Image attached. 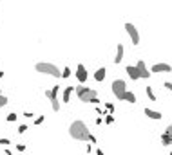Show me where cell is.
I'll return each mask as SVG.
<instances>
[{
  "label": "cell",
  "instance_id": "cell-27",
  "mask_svg": "<svg viewBox=\"0 0 172 155\" xmlns=\"http://www.w3.org/2000/svg\"><path fill=\"white\" fill-rule=\"evenodd\" d=\"M16 150H18V152H25V144H22V143L16 144Z\"/></svg>",
  "mask_w": 172,
  "mask_h": 155
},
{
  "label": "cell",
  "instance_id": "cell-33",
  "mask_svg": "<svg viewBox=\"0 0 172 155\" xmlns=\"http://www.w3.org/2000/svg\"><path fill=\"white\" fill-rule=\"evenodd\" d=\"M2 78H4V72H2V70H0V79H2Z\"/></svg>",
  "mask_w": 172,
  "mask_h": 155
},
{
  "label": "cell",
  "instance_id": "cell-19",
  "mask_svg": "<svg viewBox=\"0 0 172 155\" xmlns=\"http://www.w3.org/2000/svg\"><path fill=\"white\" fill-rule=\"evenodd\" d=\"M7 103H9V99H7V98H5V96L2 94V90H0V108H4V107H5Z\"/></svg>",
  "mask_w": 172,
  "mask_h": 155
},
{
  "label": "cell",
  "instance_id": "cell-25",
  "mask_svg": "<svg viewBox=\"0 0 172 155\" xmlns=\"http://www.w3.org/2000/svg\"><path fill=\"white\" fill-rule=\"evenodd\" d=\"M87 141H89L91 144H96V137H94L92 134H89V139H87Z\"/></svg>",
  "mask_w": 172,
  "mask_h": 155
},
{
  "label": "cell",
  "instance_id": "cell-20",
  "mask_svg": "<svg viewBox=\"0 0 172 155\" xmlns=\"http://www.w3.org/2000/svg\"><path fill=\"white\" fill-rule=\"evenodd\" d=\"M62 78H71V69H69V67H65V69L62 70Z\"/></svg>",
  "mask_w": 172,
  "mask_h": 155
},
{
  "label": "cell",
  "instance_id": "cell-14",
  "mask_svg": "<svg viewBox=\"0 0 172 155\" xmlns=\"http://www.w3.org/2000/svg\"><path fill=\"white\" fill-rule=\"evenodd\" d=\"M105 72H107L105 67H100V69L94 72V79H96V81H103V79H105Z\"/></svg>",
  "mask_w": 172,
  "mask_h": 155
},
{
  "label": "cell",
  "instance_id": "cell-9",
  "mask_svg": "<svg viewBox=\"0 0 172 155\" xmlns=\"http://www.w3.org/2000/svg\"><path fill=\"white\" fill-rule=\"evenodd\" d=\"M160 72H172V65L169 63H156L151 69V74H160Z\"/></svg>",
  "mask_w": 172,
  "mask_h": 155
},
{
  "label": "cell",
  "instance_id": "cell-6",
  "mask_svg": "<svg viewBox=\"0 0 172 155\" xmlns=\"http://www.w3.org/2000/svg\"><path fill=\"white\" fill-rule=\"evenodd\" d=\"M125 31H127V34L131 36L132 45H138V43H140V33H138V29H136L131 22H127V23H125Z\"/></svg>",
  "mask_w": 172,
  "mask_h": 155
},
{
  "label": "cell",
  "instance_id": "cell-31",
  "mask_svg": "<svg viewBox=\"0 0 172 155\" xmlns=\"http://www.w3.org/2000/svg\"><path fill=\"white\" fill-rule=\"evenodd\" d=\"M96 155H103V150H102V148H98V150H96Z\"/></svg>",
  "mask_w": 172,
  "mask_h": 155
},
{
  "label": "cell",
  "instance_id": "cell-4",
  "mask_svg": "<svg viewBox=\"0 0 172 155\" xmlns=\"http://www.w3.org/2000/svg\"><path fill=\"white\" fill-rule=\"evenodd\" d=\"M111 90H112V94L116 96V99L123 101V96H125V92H127V83H125L123 79H114L112 85H111Z\"/></svg>",
  "mask_w": 172,
  "mask_h": 155
},
{
  "label": "cell",
  "instance_id": "cell-8",
  "mask_svg": "<svg viewBox=\"0 0 172 155\" xmlns=\"http://www.w3.org/2000/svg\"><path fill=\"white\" fill-rule=\"evenodd\" d=\"M87 67L83 65V63H80L78 67H76V79L80 81V85H83L85 81H87Z\"/></svg>",
  "mask_w": 172,
  "mask_h": 155
},
{
  "label": "cell",
  "instance_id": "cell-22",
  "mask_svg": "<svg viewBox=\"0 0 172 155\" xmlns=\"http://www.w3.org/2000/svg\"><path fill=\"white\" fill-rule=\"evenodd\" d=\"M27 130H29V125H20L18 126V134H25Z\"/></svg>",
  "mask_w": 172,
  "mask_h": 155
},
{
  "label": "cell",
  "instance_id": "cell-13",
  "mask_svg": "<svg viewBox=\"0 0 172 155\" xmlns=\"http://www.w3.org/2000/svg\"><path fill=\"white\" fill-rule=\"evenodd\" d=\"M74 92V87H65L63 88V94H62V99H63V103H69L71 101V94Z\"/></svg>",
  "mask_w": 172,
  "mask_h": 155
},
{
  "label": "cell",
  "instance_id": "cell-10",
  "mask_svg": "<svg viewBox=\"0 0 172 155\" xmlns=\"http://www.w3.org/2000/svg\"><path fill=\"white\" fill-rule=\"evenodd\" d=\"M125 72L131 76V79H132V81L140 79V74H138V69H136V65H127V67H125Z\"/></svg>",
  "mask_w": 172,
  "mask_h": 155
},
{
  "label": "cell",
  "instance_id": "cell-34",
  "mask_svg": "<svg viewBox=\"0 0 172 155\" xmlns=\"http://www.w3.org/2000/svg\"><path fill=\"white\" fill-rule=\"evenodd\" d=\"M170 128H172V125H170Z\"/></svg>",
  "mask_w": 172,
  "mask_h": 155
},
{
  "label": "cell",
  "instance_id": "cell-18",
  "mask_svg": "<svg viewBox=\"0 0 172 155\" xmlns=\"http://www.w3.org/2000/svg\"><path fill=\"white\" fill-rule=\"evenodd\" d=\"M16 119H18L16 112H11V114H7V117H5V121H7V123H15Z\"/></svg>",
  "mask_w": 172,
  "mask_h": 155
},
{
  "label": "cell",
  "instance_id": "cell-1",
  "mask_svg": "<svg viewBox=\"0 0 172 155\" xmlns=\"http://www.w3.org/2000/svg\"><path fill=\"white\" fill-rule=\"evenodd\" d=\"M89 128L83 121H73L71 126H69V135L74 139V141H87L89 139Z\"/></svg>",
  "mask_w": 172,
  "mask_h": 155
},
{
  "label": "cell",
  "instance_id": "cell-23",
  "mask_svg": "<svg viewBox=\"0 0 172 155\" xmlns=\"http://www.w3.org/2000/svg\"><path fill=\"white\" fill-rule=\"evenodd\" d=\"M44 119H45V116H38V117L34 119V125H36V126H38V125H42V123H44Z\"/></svg>",
  "mask_w": 172,
  "mask_h": 155
},
{
  "label": "cell",
  "instance_id": "cell-21",
  "mask_svg": "<svg viewBox=\"0 0 172 155\" xmlns=\"http://www.w3.org/2000/svg\"><path fill=\"white\" fill-rule=\"evenodd\" d=\"M105 123H107V125H112V123H114V116H112V114H107V116H105Z\"/></svg>",
  "mask_w": 172,
  "mask_h": 155
},
{
  "label": "cell",
  "instance_id": "cell-2",
  "mask_svg": "<svg viewBox=\"0 0 172 155\" xmlns=\"http://www.w3.org/2000/svg\"><path fill=\"white\" fill-rule=\"evenodd\" d=\"M74 92H76V96H78V99H80L82 103H91L94 98H98V92H96L94 88L85 87V85H78V87H74Z\"/></svg>",
  "mask_w": 172,
  "mask_h": 155
},
{
  "label": "cell",
  "instance_id": "cell-12",
  "mask_svg": "<svg viewBox=\"0 0 172 155\" xmlns=\"http://www.w3.org/2000/svg\"><path fill=\"white\" fill-rule=\"evenodd\" d=\"M143 114L147 116V117H151V119H154V121H160L163 116H161V112H156V110H152V108H145L143 110Z\"/></svg>",
  "mask_w": 172,
  "mask_h": 155
},
{
  "label": "cell",
  "instance_id": "cell-24",
  "mask_svg": "<svg viewBox=\"0 0 172 155\" xmlns=\"http://www.w3.org/2000/svg\"><path fill=\"white\" fill-rule=\"evenodd\" d=\"M0 144H2V146H9V144H11V141H9V139H5V137H0Z\"/></svg>",
  "mask_w": 172,
  "mask_h": 155
},
{
  "label": "cell",
  "instance_id": "cell-26",
  "mask_svg": "<svg viewBox=\"0 0 172 155\" xmlns=\"http://www.w3.org/2000/svg\"><path fill=\"white\" fill-rule=\"evenodd\" d=\"M105 108H107L109 112H112V110H114V105H112V103H105Z\"/></svg>",
  "mask_w": 172,
  "mask_h": 155
},
{
  "label": "cell",
  "instance_id": "cell-15",
  "mask_svg": "<svg viewBox=\"0 0 172 155\" xmlns=\"http://www.w3.org/2000/svg\"><path fill=\"white\" fill-rule=\"evenodd\" d=\"M123 101H127V103H131V105H134L136 103V96H134V92H125V96H123Z\"/></svg>",
  "mask_w": 172,
  "mask_h": 155
},
{
  "label": "cell",
  "instance_id": "cell-17",
  "mask_svg": "<svg viewBox=\"0 0 172 155\" xmlns=\"http://www.w3.org/2000/svg\"><path fill=\"white\" fill-rule=\"evenodd\" d=\"M160 139H161V143H163V146H172V141H170V137L163 132L161 135H160Z\"/></svg>",
  "mask_w": 172,
  "mask_h": 155
},
{
  "label": "cell",
  "instance_id": "cell-32",
  "mask_svg": "<svg viewBox=\"0 0 172 155\" xmlns=\"http://www.w3.org/2000/svg\"><path fill=\"white\" fill-rule=\"evenodd\" d=\"M4 153L5 155H13V152H11V150H4Z\"/></svg>",
  "mask_w": 172,
  "mask_h": 155
},
{
  "label": "cell",
  "instance_id": "cell-28",
  "mask_svg": "<svg viewBox=\"0 0 172 155\" xmlns=\"http://www.w3.org/2000/svg\"><path fill=\"white\" fill-rule=\"evenodd\" d=\"M165 134H167V135L170 137V141H172V128H170V125L167 126V130H165Z\"/></svg>",
  "mask_w": 172,
  "mask_h": 155
},
{
  "label": "cell",
  "instance_id": "cell-16",
  "mask_svg": "<svg viewBox=\"0 0 172 155\" xmlns=\"http://www.w3.org/2000/svg\"><path fill=\"white\" fill-rule=\"evenodd\" d=\"M145 94L151 101H156V94H154V88L152 87H145Z\"/></svg>",
  "mask_w": 172,
  "mask_h": 155
},
{
  "label": "cell",
  "instance_id": "cell-29",
  "mask_svg": "<svg viewBox=\"0 0 172 155\" xmlns=\"http://www.w3.org/2000/svg\"><path fill=\"white\" fill-rule=\"evenodd\" d=\"M163 85H165V88H169V92H172V83L170 81H165Z\"/></svg>",
  "mask_w": 172,
  "mask_h": 155
},
{
  "label": "cell",
  "instance_id": "cell-5",
  "mask_svg": "<svg viewBox=\"0 0 172 155\" xmlns=\"http://www.w3.org/2000/svg\"><path fill=\"white\" fill-rule=\"evenodd\" d=\"M58 90H60V87H58V85H54L51 90L44 92V94H45V98H49V99H51V107H53V110H54V112H58V110H60V103H58Z\"/></svg>",
  "mask_w": 172,
  "mask_h": 155
},
{
  "label": "cell",
  "instance_id": "cell-3",
  "mask_svg": "<svg viewBox=\"0 0 172 155\" xmlns=\"http://www.w3.org/2000/svg\"><path fill=\"white\" fill-rule=\"evenodd\" d=\"M34 69H36V72H40V74H49V76H53V78H62V70L56 67V65H53V63H45V61H40V63H36L34 65Z\"/></svg>",
  "mask_w": 172,
  "mask_h": 155
},
{
  "label": "cell",
  "instance_id": "cell-7",
  "mask_svg": "<svg viewBox=\"0 0 172 155\" xmlns=\"http://www.w3.org/2000/svg\"><path fill=\"white\" fill-rule=\"evenodd\" d=\"M136 69H138V74H140V78H143V79H149L152 74H151V70L147 69V65H145V61L143 60H138V63H136Z\"/></svg>",
  "mask_w": 172,
  "mask_h": 155
},
{
  "label": "cell",
  "instance_id": "cell-11",
  "mask_svg": "<svg viewBox=\"0 0 172 155\" xmlns=\"http://www.w3.org/2000/svg\"><path fill=\"white\" fill-rule=\"evenodd\" d=\"M123 52H125V49H123V43H118V45H116V56H114V63H122V61H123Z\"/></svg>",
  "mask_w": 172,
  "mask_h": 155
},
{
  "label": "cell",
  "instance_id": "cell-30",
  "mask_svg": "<svg viewBox=\"0 0 172 155\" xmlns=\"http://www.w3.org/2000/svg\"><path fill=\"white\" fill-rule=\"evenodd\" d=\"M24 117H34V114L33 112H24Z\"/></svg>",
  "mask_w": 172,
  "mask_h": 155
},
{
  "label": "cell",
  "instance_id": "cell-35",
  "mask_svg": "<svg viewBox=\"0 0 172 155\" xmlns=\"http://www.w3.org/2000/svg\"><path fill=\"white\" fill-rule=\"evenodd\" d=\"M170 155H172V152H170Z\"/></svg>",
  "mask_w": 172,
  "mask_h": 155
}]
</instances>
